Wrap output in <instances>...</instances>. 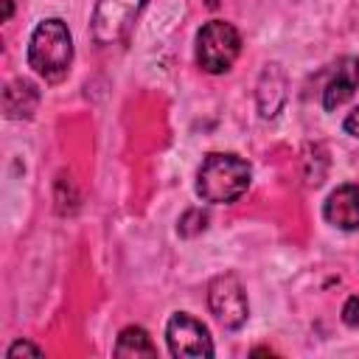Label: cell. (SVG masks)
Instances as JSON below:
<instances>
[{"mask_svg": "<svg viewBox=\"0 0 359 359\" xmlns=\"http://www.w3.org/2000/svg\"><path fill=\"white\" fill-rule=\"evenodd\" d=\"M252 168L244 157L230 151H210L196 171V194L210 205H230L247 194Z\"/></svg>", "mask_w": 359, "mask_h": 359, "instance_id": "obj_1", "label": "cell"}, {"mask_svg": "<svg viewBox=\"0 0 359 359\" xmlns=\"http://www.w3.org/2000/svg\"><path fill=\"white\" fill-rule=\"evenodd\" d=\"M70 62H73V36L67 25L59 17L42 20L28 42V65L34 67V73L56 84L67 76Z\"/></svg>", "mask_w": 359, "mask_h": 359, "instance_id": "obj_2", "label": "cell"}, {"mask_svg": "<svg viewBox=\"0 0 359 359\" xmlns=\"http://www.w3.org/2000/svg\"><path fill=\"white\" fill-rule=\"evenodd\" d=\"M241 53V34L233 22L210 20L196 34V65L205 73H227Z\"/></svg>", "mask_w": 359, "mask_h": 359, "instance_id": "obj_3", "label": "cell"}, {"mask_svg": "<svg viewBox=\"0 0 359 359\" xmlns=\"http://www.w3.org/2000/svg\"><path fill=\"white\" fill-rule=\"evenodd\" d=\"M149 0H95L93 8V39L98 45H115L126 39L135 20Z\"/></svg>", "mask_w": 359, "mask_h": 359, "instance_id": "obj_4", "label": "cell"}, {"mask_svg": "<svg viewBox=\"0 0 359 359\" xmlns=\"http://www.w3.org/2000/svg\"><path fill=\"white\" fill-rule=\"evenodd\" d=\"M208 306H210L213 317L224 328H230V331H238L247 323V317H250L247 292H244L241 280L233 272H224V275L210 280V286H208Z\"/></svg>", "mask_w": 359, "mask_h": 359, "instance_id": "obj_5", "label": "cell"}, {"mask_svg": "<svg viewBox=\"0 0 359 359\" xmlns=\"http://www.w3.org/2000/svg\"><path fill=\"white\" fill-rule=\"evenodd\" d=\"M165 342L171 356H213V339L208 328L188 311H174L165 323Z\"/></svg>", "mask_w": 359, "mask_h": 359, "instance_id": "obj_6", "label": "cell"}, {"mask_svg": "<svg viewBox=\"0 0 359 359\" xmlns=\"http://www.w3.org/2000/svg\"><path fill=\"white\" fill-rule=\"evenodd\" d=\"M323 219L337 230H359V185H339L323 205Z\"/></svg>", "mask_w": 359, "mask_h": 359, "instance_id": "obj_7", "label": "cell"}, {"mask_svg": "<svg viewBox=\"0 0 359 359\" xmlns=\"http://www.w3.org/2000/svg\"><path fill=\"white\" fill-rule=\"evenodd\" d=\"M359 87V59L356 56H345L337 62L325 90H323V107L331 112L337 107H342Z\"/></svg>", "mask_w": 359, "mask_h": 359, "instance_id": "obj_8", "label": "cell"}, {"mask_svg": "<svg viewBox=\"0 0 359 359\" xmlns=\"http://www.w3.org/2000/svg\"><path fill=\"white\" fill-rule=\"evenodd\" d=\"M39 107V90L28 79H14L3 90V112L11 121H25Z\"/></svg>", "mask_w": 359, "mask_h": 359, "instance_id": "obj_9", "label": "cell"}, {"mask_svg": "<svg viewBox=\"0 0 359 359\" xmlns=\"http://www.w3.org/2000/svg\"><path fill=\"white\" fill-rule=\"evenodd\" d=\"M286 101V79H283V70L280 65H266L264 73H261V81H258V109H261V118H275L280 112Z\"/></svg>", "mask_w": 359, "mask_h": 359, "instance_id": "obj_10", "label": "cell"}, {"mask_svg": "<svg viewBox=\"0 0 359 359\" xmlns=\"http://www.w3.org/2000/svg\"><path fill=\"white\" fill-rule=\"evenodd\" d=\"M115 356H157V348L151 342V337L146 334V328L140 325H126L118 339H115Z\"/></svg>", "mask_w": 359, "mask_h": 359, "instance_id": "obj_11", "label": "cell"}, {"mask_svg": "<svg viewBox=\"0 0 359 359\" xmlns=\"http://www.w3.org/2000/svg\"><path fill=\"white\" fill-rule=\"evenodd\" d=\"M205 227H208V213H205L202 208H191V210H185L182 219H180V224H177L180 236H185V238L199 236Z\"/></svg>", "mask_w": 359, "mask_h": 359, "instance_id": "obj_12", "label": "cell"}, {"mask_svg": "<svg viewBox=\"0 0 359 359\" xmlns=\"http://www.w3.org/2000/svg\"><path fill=\"white\" fill-rule=\"evenodd\" d=\"M6 356H8V359H17V356H42V348L34 345V342H28V339H17V342L6 351Z\"/></svg>", "mask_w": 359, "mask_h": 359, "instance_id": "obj_13", "label": "cell"}, {"mask_svg": "<svg viewBox=\"0 0 359 359\" xmlns=\"http://www.w3.org/2000/svg\"><path fill=\"white\" fill-rule=\"evenodd\" d=\"M342 323L345 325H359V297H348L342 306Z\"/></svg>", "mask_w": 359, "mask_h": 359, "instance_id": "obj_14", "label": "cell"}, {"mask_svg": "<svg viewBox=\"0 0 359 359\" xmlns=\"http://www.w3.org/2000/svg\"><path fill=\"white\" fill-rule=\"evenodd\" d=\"M342 129L351 135V137H359V107L353 112H348V118L342 121Z\"/></svg>", "mask_w": 359, "mask_h": 359, "instance_id": "obj_15", "label": "cell"}, {"mask_svg": "<svg viewBox=\"0 0 359 359\" xmlns=\"http://www.w3.org/2000/svg\"><path fill=\"white\" fill-rule=\"evenodd\" d=\"M3 8H6V11H3V20H8V17H11V11H14L11 0H3Z\"/></svg>", "mask_w": 359, "mask_h": 359, "instance_id": "obj_16", "label": "cell"}]
</instances>
